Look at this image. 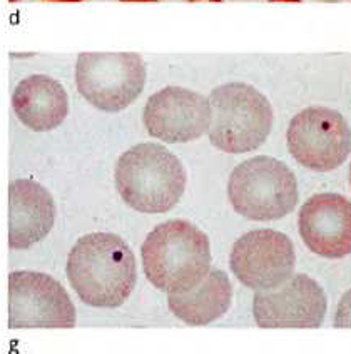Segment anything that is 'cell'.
<instances>
[{"label": "cell", "instance_id": "1", "mask_svg": "<svg viewBox=\"0 0 351 354\" xmlns=\"http://www.w3.org/2000/svg\"><path fill=\"white\" fill-rule=\"evenodd\" d=\"M67 277L82 303L119 308L136 286V256L123 237L92 232L80 237L69 252Z\"/></svg>", "mask_w": 351, "mask_h": 354}, {"label": "cell", "instance_id": "2", "mask_svg": "<svg viewBox=\"0 0 351 354\" xmlns=\"http://www.w3.org/2000/svg\"><path fill=\"white\" fill-rule=\"evenodd\" d=\"M144 274L164 292L195 288L211 269L208 236L189 221L171 219L149 232L141 248Z\"/></svg>", "mask_w": 351, "mask_h": 354}, {"label": "cell", "instance_id": "3", "mask_svg": "<svg viewBox=\"0 0 351 354\" xmlns=\"http://www.w3.org/2000/svg\"><path fill=\"white\" fill-rule=\"evenodd\" d=\"M114 180L117 192L129 207L144 214H163L183 197L186 171L169 149L143 142L120 156Z\"/></svg>", "mask_w": 351, "mask_h": 354}, {"label": "cell", "instance_id": "4", "mask_svg": "<svg viewBox=\"0 0 351 354\" xmlns=\"http://www.w3.org/2000/svg\"><path fill=\"white\" fill-rule=\"evenodd\" d=\"M209 140L228 154H246L268 139L273 129V107L268 97L246 82H228L209 94Z\"/></svg>", "mask_w": 351, "mask_h": 354}, {"label": "cell", "instance_id": "5", "mask_svg": "<svg viewBox=\"0 0 351 354\" xmlns=\"http://www.w3.org/2000/svg\"><path fill=\"white\" fill-rule=\"evenodd\" d=\"M228 196L234 211L246 219L276 221L294 211L300 191L296 176L285 162L260 156L234 167Z\"/></svg>", "mask_w": 351, "mask_h": 354}, {"label": "cell", "instance_id": "6", "mask_svg": "<svg viewBox=\"0 0 351 354\" xmlns=\"http://www.w3.org/2000/svg\"><path fill=\"white\" fill-rule=\"evenodd\" d=\"M75 82L89 104L119 112L144 91L146 64L134 52H84L75 64Z\"/></svg>", "mask_w": 351, "mask_h": 354}, {"label": "cell", "instance_id": "7", "mask_svg": "<svg viewBox=\"0 0 351 354\" xmlns=\"http://www.w3.org/2000/svg\"><path fill=\"white\" fill-rule=\"evenodd\" d=\"M289 154L309 171H334L351 152V129L338 111L306 107L289 122L286 132Z\"/></svg>", "mask_w": 351, "mask_h": 354}, {"label": "cell", "instance_id": "8", "mask_svg": "<svg viewBox=\"0 0 351 354\" xmlns=\"http://www.w3.org/2000/svg\"><path fill=\"white\" fill-rule=\"evenodd\" d=\"M75 306L57 279L39 271L9 276V328H74Z\"/></svg>", "mask_w": 351, "mask_h": 354}, {"label": "cell", "instance_id": "9", "mask_svg": "<svg viewBox=\"0 0 351 354\" xmlns=\"http://www.w3.org/2000/svg\"><path fill=\"white\" fill-rule=\"evenodd\" d=\"M328 311V297L313 277L291 276L276 288L258 291L253 299V316L266 329L320 328Z\"/></svg>", "mask_w": 351, "mask_h": 354}, {"label": "cell", "instance_id": "10", "mask_svg": "<svg viewBox=\"0 0 351 354\" xmlns=\"http://www.w3.org/2000/svg\"><path fill=\"white\" fill-rule=\"evenodd\" d=\"M296 252L288 236L273 229L246 232L234 243L229 266L246 288L264 291L293 276Z\"/></svg>", "mask_w": 351, "mask_h": 354}, {"label": "cell", "instance_id": "11", "mask_svg": "<svg viewBox=\"0 0 351 354\" xmlns=\"http://www.w3.org/2000/svg\"><path fill=\"white\" fill-rule=\"evenodd\" d=\"M143 119L152 138L168 144L189 142L209 131L211 104L199 92L169 86L147 99Z\"/></svg>", "mask_w": 351, "mask_h": 354}, {"label": "cell", "instance_id": "12", "mask_svg": "<svg viewBox=\"0 0 351 354\" xmlns=\"http://www.w3.org/2000/svg\"><path fill=\"white\" fill-rule=\"evenodd\" d=\"M298 229L309 251L328 259L351 254V203L336 192H321L303 204Z\"/></svg>", "mask_w": 351, "mask_h": 354}, {"label": "cell", "instance_id": "13", "mask_svg": "<svg viewBox=\"0 0 351 354\" xmlns=\"http://www.w3.org/2000/svg\"><path fill=\"white\" fill-rule=\"evenodd\" d=\"M54 197L35 180L17 179L9 186V246L29 249L40 243L55 223Z\"/></svg>", "mask_w": 351, "mask_h": 354}, {"label": "cell", "instance_id": "14", "mask_svg": "<svg viewBox=\"0 0 351 354\" xmlns=\"http://www.w3.org/2000/svg\"><path fill=\"white\" fill-rule=\"evenodd\" d=\"M12 107L20 122L35 132L59 127L69 114L66 88L49 75L35 74L22 79L12 94Z\"/></svg>", "mask_w": 351, "mask_h": 354}, {"label": "cell", "instance_id": "15", "mask_svg": "<svg viewBox=\"0 0 351 354\" xmlns=\"http://www.w3.org/2000/svg\"><path fill=\"white\" fill-rule=\"evenodd\" d=\"M233 303V286L228 274L213 269L195 288L184 292H168L172 315L189 326H206L228 313Z\"/></svg>", "mask_w": 351, "mask_h": 354}, {"label": "cell", "instance_id": "16", "mask_svg": "<svg viewBox=\"0 0 351 354\" xmlns=\"http://www.w3.org/2000/svg\"><path fill=\"white\" fill-rule=\"evenodd\" d=\"M334 328L351 329V289L343 295L334 315Z\"/></svg>", "mask_w": 351, "mask_h": 354}, {"label": "cell", "instance_id": "17", "mask_svg": "<svg viewBox=\"0 0 351 354\" xmlns=\"http://www.w3.org/2000/svg\"><path fill=\"white\" fill-rule=\"evenodd\" d=\"M52 2H82V0H52Z\"/></svg>", "mask_w": 351, "mask_h": 354}, {"label": "cell", "instance_id": "18", "mask_svg": "<svg viewBox=\"0 0 351 354\" xmlns=\"http://www.w3.org/2000/svg\"><path fill=\"white\" fill-rule=\"evenodd\" d=\"M273 2V0H271ZM274 2H300V0H274Z\"/></svg>", "mask_w": 351, "mask_h": 354}, {"label": "cell", "instance_id": "19", "mask_svg": "<svg viewBox=\"0 0 351 354\" xmlns=\"http://www.w3.org/2000/svg\"><path fill=\"white\" fill-rule=\"evenodd\" d=\"M127 2H154V0H127Z\"/></svg>", "mask_w": 351, "mask_h": 354}, {"label": "cell", "instance_id": "20", "mask_svg": "<svg viewBox=\"0 0 351 354\" xmlns=\"http://www.w3.org/2000/svg\"><path fill=\"white\" fill-rule=\"evenodd\" d=\"M350 186H351V164H350Z\"/></svg>", "mask_w": 351, "mask_h": 354}, {"label": "cell", "instance_id": "21", "mask_svg": "<svg viewBox=\"0 0 351 354\" xmlns=\"http://www.w3.org/2000/svg\"><path fill=\"white\" fill-rule=\"evenodd\" d=\"M211 2H221V0H211Z\"/></svg>", "mask_w": 351, "mask_h": 354}]
</instances>
